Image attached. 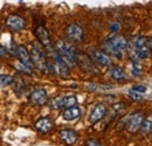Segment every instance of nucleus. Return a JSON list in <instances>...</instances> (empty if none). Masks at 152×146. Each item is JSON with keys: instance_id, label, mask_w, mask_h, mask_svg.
<instances>
[{"instance_id": "nucleus-1", "label": "nucleus", "mask_w": 152, "mask_h": 146, "mask_svg": "<svg viewBox=\"0 0 152 146\" xmlns=\"http://www.w3.org/2000/svg\"><path fill=\"white\" fill-rule=\"evenodd\" d=\"M151 39L149 36H138L132 41V47L129 52L132 62L148 58L151 53Z\"/></svg>"}, {"instance_id": "nucleus-2", "label": "nucleus", "mask_w": 152, "mask_h": 146, "mask_svg": "<svg viewBox=\"0 0 152 146\" xmlns=\"http://www.w3.org/2000/svg\"><path fill=\"white\" fill-rule=\"evenodd\" d=\"M55 48V54L68 66V67H74L77 62V54H76L74 47L64 41H56L54 45Z\"/></svg>"}, {"instance_id": "nucleus-3", "label": "nucleus", "mask_w": 152, "mask_h": 146, "mask_svg": "<svg viewBox=\"0 0 152 146\" xmlns=\"http://www.w3.org/2000/svg\"><path fill=\"white\" fill-rule=\"evenodd\" d=\"M103 48L105 52L113 54L116 57H122V53L128 48V40L126 37L121 35V34H117L114 36L109 37L104 45H103Z\"/></svg>"}, {"instance_id": "nucleus-4", "label": "nucleus", "mask_w": 152, "mask_h": 146, "mask_svg": "<svg viewBox=\"0 0 152 146\" xmlns=\"http://www.w3.org/2000/svg\"><path fill=\"white\" fill-rule=\"evenodd\" d=\"M29 56H31V61H32V64L33 66H35L41 72L47 73L48 61H47V57H46L45 53L40 48H38L37 46H33V49L29 53Z\"/></svg>"}, {"instance_id": "nucleus-5", "label": "nucleus", "mask_w": 152, "mask_h": 146, "mask_svg": "<svg viewBox=\"0 0 152 146\" xmlns=\"http://www.w3.org/2000/svg\"><path fill=\"white\" fill-rule=\"evenodd\" d=\"M47 73H50V74H56L58 75L60 77L62 78H66L69 76V67L57 56L56 54L54 55V60H53V63L50 64L48 62V69H47Z\"/></svg>"}, {"instance_id": "nucleus-6", "label": "nucleus", "mask_w": 152, "mask_h": 146, "mask_svg": "<svg viewBox=\"0 0 152 146\" xmlns=\"http://www.w3.org/2000/svg\"><path fill=\"white\" fill-rule=\"evenodd\" d=\"M66 35L68 40L73 43H81L84 41V32L81 26L77 23H70L66 28Z\"/></svg>"}, {"instance_id": "nucleus-7", "label": "nucleus", "mask_w": 152, "mask_h": 146, "mask_svg": "<svg viewBox=\"0 0 152 146\" xmlns=\"http://www.w3.org/2000/svg\"><path fill=\"white\" fill-rule=\"evenodd\" d=\"M12 49H13V50H12L11 54L17 56V57L19 58L20 63H22V64H25V66L32 68L33 64H32V61H31L29 52L26 49V47H23V46H14V45H13Z\"/></svg>"}, {"instance_id": "nucleus-8", "label": "nucleus", "mask_w": 152, "mask_h": 146, "mask_svg": "<svg viewBox=\"0 0 152 146\" xmlns=\"http://www.w3.org/2000/svg\"><path fill=\"white\" fill-rule=\"evenodd\" d=\"M144 120V113L143 112H136V113H131V117L128 122V125H126V130L130 132V133H137V131L140 128V125Z\"/></svg>"}, {"instance_id": "nucleus-9", "label": "nucleus", "mask_w": 152, "mask_h": 146, "mask_svg": "<svg viewBox=\"0 0 152 146\" xmlns=\"http://www.w3.org/2000/svg\"><path fill=\"white\" fill-rule=\"evenodd\" d=\"M6 26L14 31V32H18V31H21L25 28L26 26V20L20 17V15H17V14H11L8 15L7 19H6Z\"/></svg>"}, {"instance_id": "nucleus-10", "label": "nucleus", "mask_w": 152, "mask_h": 146, "mask_svg": "<svg viewBox=\"0 0 152 146\" xmlns=\"http://www.w3.org/2000/svg\"><path fill=\"white\" fill-rule=\"evenodd\" d=\"M29 102L32 104H34V105H43V104H46L48 102L47 91L43 88L35 89L29 95Z\"/></svg>"}, {"instance_id": "nucleus-11", "label": "nucleus", "mask_w": 152, "mask_h": 146, "mask_svg": "<svg viewBox=\"0 0 152 146\" xmlns=\"http://www.w3.org/2000/svg\"><path fill=\"white\" fill-rule=\"evenodd\" d=\"M35 36L40 41V43L43 46V47H49L50 46V35H49V32L47 31V28L42 25H39L35 27Z\"/></svg>"}, {"instance_id": "nucleus-12", "label": "nucleus", "mask_w": 152, "mask_h": 146, "mask_svg": "<svg viewBox=\"0 0 152 146\" xmlns=\"http://www.w3.org/2000/svg\"><path fill=\"white\" fill-rule=\"evenodd\" d=\"M34 126L41 133H48L54 128V122L48 117H41L35 122Z\"/></svg>"}, {"instance_id": "nucleus-13", "label": "nucleus", "mask_w": 152, "mask_h": 146, "mask_svg": "<svg viewBox=\"0 0 152 146\" xmlns=\"http://www.w3.org/2000/svg\"><path fill=\"white\" fill-rule=\"evenodd\" d=\"M90 58L93 61H95L96 63L103 66V67H110L113 64L111 58L109 57V55L107 53H104V52H101V50H94L91 56H90Z\"/></svg>"}, {"instance_id": "nucleus-14", "label": "nucleus", "mask_w": 152, "mask_h": 146, "mask_svg": "<svg viewBox=\"0 0 152 146\" xmlns=\"http://www.w3.org/2000/svg\"><path fill=\"white\" fill-rule=\"evenodd\" d=\"M60 138L66 145H74L77 140V133L72 128H64L60 132Z\"/></svg>"}, {"instance_id": "nucleus-15", "label": "nucleus", "mask_w": 152, "mask_h": 146, "mask_svg": "<svg viewBox=\"0 0 152 146\" xmlns=\"http://www.w3.org/2000/svg\"><path fill=\"white\" fill-rule=\"evenodd\" d=\"M107 113V108L103 104H96V107L94 108V110L91 111L90 116H89V122L91 124H95L97 122H99L101 119L104 118Z\"/></svg>"}, {"instance_id": "nucleus-16", "label": "nucleus", "mask_w": 152, "mask_h": 146, "mask_svg": "<svg viewBox=\"0 0 152 146\" xmlns=\"http://www.w3.org/2000/svg\"><path fill=\"white\" fill-rule=\"evenodd\" d=\"M82 115V111L78 107H72L69 109H66L63 112H62V118L64 120H75V119H78Z\"/></svg>"}, {"instance_id": "nucleus-17", "label": "nucleus", "mask_w": 152, "mask_h": 146, "mask_svg": "<svg viewBox=\"0 0 152 146\" xmlns=\"http://www.w3.org/2000/svg\"><path fill=\"white\" fill-rule=\"evenodd\" d=\"M80 67L83 69V70H88V72H96V67L94 64V61L90 58V56H87V55H81L80 60Z\"/></svg>"}, {"instance_id": "nucleus-18", "label": "nucleus", "mask_w": 152, "mask_h": 146, "mask_svg": "<svg viewBox=\"0 0 152 146\" xmlns=\"http://www.w3.org/2000/svg\"><path fill=\"white\" fill-rule=\"evenodd\" d=\"M110 76L116 80V81H125L126 80V75L124 73V70L121 67H111L110 68Z\"/></svg>"}, {"instance_id": "nucleus-19", "label": "nucleus", "mask_w": 152, "mask_h": 146, "mask_svg": "<svg viewBox=\"0 0 152 146\" xmlns=\"http://www.w3.org/2000/svg\"><path fill=\"white\" fill-rule=\"evenodd\" d=\"M62 109H69L72 107H75L76 103H77V99H76L75 96H62Z\"/></svg>"}, {"instance_id": "nucleus-20", "label": "nucleus", "mask_w": 152, "mask_h": 146, "mask_svg": "<svg viewBox=\"0 0 152 146\" xmlns=\"http://www.w3.org/2000/svg\"><path fill=\"white\" fill-rule=\"evenodd\" d=\"M151 128H152L151 118H148V119H144L143 120V123H142L139 130H142V132L144 134H149V133H151Z\"/></svg>"}, {"instance_id": "nucleus-21", "label": "nucleus", "mask_w": 152, "mask_h": 146, "mask_svg": "<svg viewBox=\"0 0 152 146\" xmlns=\"http://www.w3.org/2000/svg\"><path fill=\"white\" fill-rule=\"evenodd\" d=\"M13 83V78L10 75H0V88L11 85Z\"/></svg>"}, {"instance_id": "nucleus-22", "label": "nucleus", "mask_w": 152, "mask_h": 146, "mask_svg": "<svg viewBox=\"0 0 152 146\" xmlns=\"http://www.w3.org/2000/svg\"><path fill=\"white\" fill-rule=\"evenodd\" d=\"M130 117H131V113H129V115H126V116H124V117H122L119 120H118V123H117V130H123V128H126V125H128V122H129V119H130Z\"/></svg>"}, {"instance_id": "nucleus-23", "label": "nucleus", "mask_w": 152, "mask_h": 146, "mask_svg": "<svg viewBox=\"0 0 152 146\" xmlns=\"http://www.w3.org/2000/svg\"><path fill=\"white\" fill-rule=\"evenodd\" d=\"M89 88V90H93V91H102V90H110L111 87L110 85H98V84H94V83H90V84H87Z\"/></svg>"}, {"instance_id": "nucleus-24", "label": "nucleus", "mask_w": 152, "mask_h": 146, "mask_svg": "<svg viewBox=\"0 0 152 146\" xmlns=\"http://www.w3.org/2000/svg\"><path fill=\"white\" fill-rule=\"evenodd\" d=\"M11 56H12L11 50H8L6 47H4V46L0 45V57H2V58H8V57H11Z\"/></svg>"}, {"instance_id": "nucleus-25", "label": "nucleus", "mask_w": 152, "mask_h": 146, "mask_svg": "<svg viewBox=\"0 0 152 146\" xmlns=\"http://www.w3.org/2000/svg\"><path fill=\"white\" fill-rule=\"evenodd\" d=\"M128 95H129V97L133 99V101H142L143 99V96L140 95V93H138V92L133 91L132 89H130L129 91H128Z\"/></svg>"}, {"instance_id": "nucleus-26", "label": "nucleus", "mask_w": 152, "mask_h": 146, "mask_svg": "<svg viewBox=\"0 0 152 146\" xmlns=\"http://www.w3.org/2000/svg\"><path fill=\"white\" fill-rule=\"evenodd\" d=\"M131 74H132L133 76H139V75H140V67L137 64V62H132Z\"/></svg>"}, {"instance_id": "nucleus-27", "label": "nucleus", "mask_w": 152, "mask_h": 146, "mask_svg": "<svg viewBox=\"0 0 152 146\" xmlns=\"http://www.w3.org/2000/svg\"><path fill=\"white\" fill-rule=\"evenodd\" d=\"M84 146H102V143L98 139H88Z\"/></svg>"}, {"instance_id": "nucleus-28", "label": "nucleus", "mask_w": 152, "mask_h": 146, "mask_svg": "<svg viewBox=\"0 0 152 146\" xmlns=\"http://www.w3.org/2000/svg\"><path fill=\"white\" fill-rule=\"evenodd\" d=\"M132 90L136 92H138V93H144V92H146V90H148V88L145 87V85H134V87H132Z\"/></svg>"}, {"instance_id": "nucleus-29", "label": "nucleus", "mask_w": 152, "mask_h": 146, "mask_svg": "<svg viewBox=\"0 0 152 146\" xmlns=\"http://www.w3.org/2000/svg\"><path fill=\"white\" fill-rule=\"evenodd\" d=\"M109 28H110V31H111L113 33H116V32H118V31H119L121 25H119L118 22H111V23H110V26H109Z\"/></svg>"}, {"instance_id": "nucleus-30", "label": "nucleus", "mask_w": 152, "mask_h": 146, "mask_svg": "<svg viewBox=\"0 0 152 146\" xmlns=\"http://www.w3.org/2000/svg\"><path fill=\"white\" fill-rule=\"evenodd\" d=\"M0 29H1V25H0Z\"/></svg>"}]
</instances>
